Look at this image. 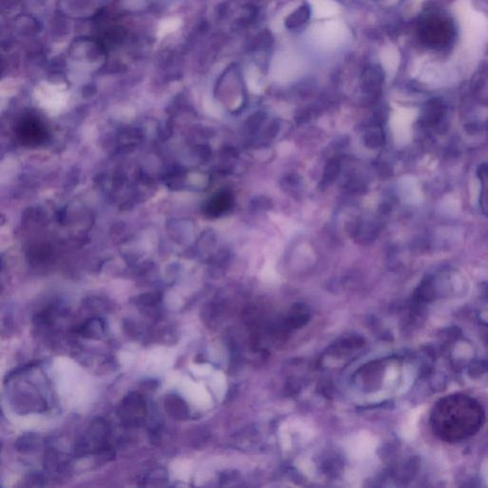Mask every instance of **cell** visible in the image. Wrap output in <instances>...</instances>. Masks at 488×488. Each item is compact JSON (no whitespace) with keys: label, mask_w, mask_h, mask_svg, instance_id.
Masks as SVG:
<instances>
[{"label":"cell","mask_w":488,"mask_h":488,"mask_svg":"<svg viewBox=\"0 0 488 488\" xmlns=\"http://www.w3.org/2000/svg\"><path fill=\"white\" fill-rule=\"evenodd\" d=\"M431 421L437 436L457 442L478 431L484 421V411L468 396H448L435 406Z\"/></svg>","instance_id":"6da1fadb"},{"label":"cell","mask_w":488,"mask_h":488,"mask_svg":"<svg viewBox=\"0 0 488 488\" xmlns=\"http://www.w3.org/2000/svg\"><path fill=\"white\" fill-rule=\"evenodd\" d=\"M15 137L18 142L27 148H36L48 139V128L39 117L25 116L15 126Z\"/></svg>","instance_id":"7a4b0ae2"},{"label":"cell","mask_w":488,"mask_h":488,"mask_svg":"<svg viewBox=\"0 0 488 488\" xmlns=\"http://www.w3.org/2000/svg\"><path fill=\"white\" fill-rule=\"evenodd\" d=\"M449 22L439 18H427L421 22V35L426 43L442 45L451 38Z\"/></svg>","instance_id":"3957f363"},{"label":"cell","mask_w":488,"mask_h":488,"mask_svg":"<svg viewBox=\"0 0 488 488\" xmlns=\"http://www.w3.org/2000/svg\"><path fill=\"white\" fill-rule=\"evenodd\" d=\"M121 416L130 421H137L146 415V403L139 393H132L123 400L120 408Z\"/></svg>","instance_id":"277c9868"},{"label":"cell","mask_w":488,"mask_h":488,"mask_svg":"<svg viewBox=\"0 0 488 488\" xmlns=\"http://www.w3.org/2000/svg\"><path fill=\"white\" fill-rule=\"evenodd\" d=\"M165 408L169 416L179 421H184L189 417L188 405L179 396H168L165 399Z\"/></svg>","instance_id":"5b68a950"},{"label":"cell","mask_w":488,"mask_h":488,"mask_svg":"<svg viewBox=\"0 0 488 488\" xmlns=\"http://www.w3.org/2000/svg\"><path fill=\"white\" fill-rule=\"evenodd\" d=\"M382 83V71L377 68H371L365 71L363 76V88L365 93L376 94L381 89Z\"/></svg>","instance_id":"8992f818"},{"label":"cell","mask_w":488,"mask_h":488,"mask_svg":"<svg viewBox=\"0 0 488 488\" xmlns=\"http://www.w3.org/2000/svg\"><path fill=\"white\" fill-rule=\"evenodd\" d=\"M78 331L83 337L99 339L104 334V323L100 319H92L81 326Z\"/></svg>","instance_id":"52a82bcc"},{"label":"cell","mask_w":488,"mask_h":488,"mask_svg":"<svg viewBox=\"0 0 488 488\" xmlns=\"http://www.w3.org/2000/svg\"><path fill=\"white\" fill-rule=\"evenodd\" d=\"M442 115H444V109L442 104L437 102H431L427 104L426 109L424 110L421 120L426 124L433 125L442 120Z\"/></svg>","instance_id":"ba28073f"},{"label":"cell","mask_w":488,"mask_h":488,"mask_svg":"<svg viewBox=\"0 0 488 488\" xmlns=\"http://www.w3.org/2000/svg\"><path fill=\"white\" fill-rule=\"evenodd\" d=\"M363 141L369 148H379L384 142V134H382V129L379 127L369 129L363 137Z\"/></svg>","instance_id":"9c48e42d"},{"label":"cell","mask_w":488,"mask_h":488,"mask_svg":"<svg viewBox=\"0 0 488 488\" xmlns=\"http://www.w3.org/2000/svg\"><path fill=\"white\" fill-rule=\"evenodd\" d=\"M340 173V165L339 160H331L327 162L326 168H324V174L323 178V184L326 186H330L333 183L335 179H337Z\"/></svg>","instance_id":"30bf717a"},{"label":"cell","mask_w":488,"mask_h":488,"mask_svg":"<svg viewBox=\"0 0 488 488\" xmlns=\"http://www.w3.org/2000/svg\"><path fill=\"white\" fill-rule=\"evenodd\" d=\"M310 14V7L308 6V5H303V6L300 7L299 10H297L296 12L292 15L291 18H289L290 27L303 25V23H305L306 21L309 20Z\"/></svg>","instance_id":"8fae6325"},{"label":"cell","mask_w":488,"mask_h":488,"mask_svg":"<svg viewBox=\"0 0 488 488\" xmlns=\"http://www.w3.org/2000/svg\"><path fill=\"white\" fill-rule=\"evenodd\" d=\"M38 442V437L35 435H25L18 440L17 448L18 451H22V452H30L35 449Z\"/></svg>","instance_id":"7c38bea8"},{"label":"cell","mask_w":488,"mask_h":488,"mask_svg":"<svg viewBox=\"0 0 488 488\" xmlns=\"http://www.w3.org/2000/svg\"><path fill=\"white\" fill-rule=\"evenodd\" d=\"M181 25V20L179 18H169L167 20L163 21L160 26V35L165 36L169 33L176 31Z\"/></svg>","instance_id":"4fadbf2b"},{"label":"cell","mask_w":488,"mask_h":488,"mask_svg":"<svg viewBox=\"0 0 488 488\" xmlns=\"http://www.w3.org/2000/svg\"><path fill=\"white\" fill-rule=\"evenodd\" d=\"M487 163H484V165H481L479 166L478 171H477V174H478L480 179L481 181H487Z\"/></svg>","instance_id":"5bb4252c"},{"label":"cell","mask_w":488,"mask_h":488,"mask_svg":"<svg viewBox=\"0 0 488 488\" xmlns=\"http://www.w3.org/2000/svg\"><path fill=\"white\" fill-rule=\"evenodd\" d=\"M0 76H1V64H0Z\"/></svg>","instance_id":"9a60e30c"}]
</instances>
